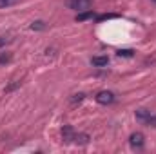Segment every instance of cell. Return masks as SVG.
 <instances>
[{
  "label": "cell",
  "instance_id": "4",
  "mask_svg": "<svg viewBox=\"0 0 156 154\" xmlns=\"http://www.w3.org/2000/svg\"><path fill=\"white\" fill-rule=\"evenodd\" d=\"M129 143H131V147H133L134 151H140V149H144V145H145V136H144L142 132H133V134L129 136Z\"/></svg>",
  "mask_w": 156,
  "mask_h": 154
},
{
  "label": "cell",
  "instance_id": "7",
  "mask_svg": "<svg viewBox=\"0 0 156 154\" xmlns=\"http://www.w3.org/2000/svg\"><path fill=\"white\" fill-rule=\"evenodd\" d=\"M89 142H91V136L87 132H75V136H73V143H76V145H87Z\"/></svg>",
  "mask_w": 156,
  "mask_h": 154
},
{
  "label": "cell",
  "instance_id": "12",
  "mask_svg": "<svg viewBox=\"0 0 156 154\" xmlns=\"http://www.w3.org/2000/svg\"><path fill=\"white\" fill-rule=\"evenodd\" d=\"M83 98H85V94H83V93H76V94H73L71 103H73V105H76V103H80V102H83Z\"/></svg>",
  "mask_w": 156,
  "mask_h": 154
},
{
  "label": "cell",
  "instance_id": "6",
  "mask_svg": "<svg viewBox=\"0 0 156 154\" xmlns=\"http://www.w3.org/2000/svg\"><path fill=\"white\" fill-rule=\"evenodd\" d=\"M75 132H76V131H75L71 125H64V127H62V138H64V142H66V143H73Z\"/></svg>",
  "mask_w": 156,
  "mask_h": 154
},
{
  "label": "cell",
  "instance_id": "8",
  "mask_svg": "<svg viewBox=\"0 0 156 154\" xmlns=\"http://www.w3.org/2000/svg\"><path fill=\"white\" fill-rule=\"evenodd\" d=\"M93 18H96L93 9H87V11H80V13L76 15V22H85V20H93Z\"/></svg>",
  "mask_w": 156,
  "mask_h": 154
},
{
  "label": "cell",
  "instance_id": "2",
  "mask_svg": "<svg viewBox=\"0 0 156 154\" xmlns=\"http://www.w3.org/2000/svg\"><path fill=\"white\" fill-rule=\"evenodd\" d=\"M94 100L100 105H111V103L116 102V94L113 91H98L96 96H94Z\"/></svg>",
  "mask_w": 156,
  "mask_h": 154
},
{
  "label": "cell",
  "instance_id": "13",
  "mask_svg": "<svg viewBox=\"0 0 156 154\" xmlns=\"http://www.w3.org/2000/svg\"><path fill=\"white\" fill-rule=\"evenodd\" d=\"M109 18H118V15H100V16H96V20L98 22H102V20H109Z\"/></svg>",
  "mask_w": 156,
  "mask_h": 154
},
{
  "label": "cell",
  "instance_id": "1",
  "mask_svg": "<svg viewBox=\"0 0 156 154\" xmlns=\"http://www.w3.org/2000/svg\"><path fill=\"white\" fill-rule=\"evenodd\" d=\"M134 116H136V120H138L140 123L156 129V114H153L151 111H147V109H136Z\"/></svg>",
  "mask_w": 156,
  "mask_h": 154
},
{
  "label": "cell",
  "instance_id": "3",
  "mask_svg": "<svg viewBox=\"0 0 156 154\" xmlns=\"http://www.w3.org/2000/svg\"><path fill=\"white\" fill-rule=\"evenodd\" d=\"M66 5L73 11H87L93 5V0H66Z\"/></svg>",
  "mask_w": 156,
  "mask_h": 154
},
{
  "label": "cell",
  "instance_id": "11",
  "mask_svg": "<svg viewBox=\"0 0 156 154\" xmlns=\"http://www.w3.org/2000/svg\"><path fill=\"white\" fill-rule=\"evenodd\" d=\"M118 56H123V58H133V56H134V51H133V49H118Z\"/></svg>",
  "mask_w": 156,
  "mask_h": 154
},
{
  "label": "cell",
  "instance_id": "10",
  "mask_svg": "<svg viewBox=\"0 0 156 154\" xmlns=\"http://www.w3.org/2000/svg\"><path fill=\"white\" fill-rule=\"evenodd\" d=\"M45 27H47V26H45V22H44V20H37V22H33V24H31V29H33V31H44Z\"/></svg>",
  "mask_w": 156,
  "mask_h": 154
},
{
  "label": "cell",
  "instance_id": "5",
  "mask_svg": "<svg viewBox=\"0 0 156 154\" xmlns=\"http://www.w3.org/2000/svg\"><path fill=\"white\" fill-rule=\"evenodd\" d=\"M91 64H93L94 67H107V65H109V56H105V54L93 56V58H91Z\"/></svg>",
  "mask_w": 156,
  "mask_h": 154
},
{
  "label": "cell",
  "instance_id": "9",
  "mask_svg": "<svg viewBox=\"0 0 156 154\" xmlns=\"http://www.w3.org/2000/svg\"><path fill=\"white\" fill-rule=\"evenodd\" d=\"M11 60H13V54H11V53H7V51H2V53H0V65L9 64Z\"/></svg>",
  "mask_w": 156,
  "mask_h": 154
},
{
  "label": "cell",
  "instance_id": "14",
  "mask_svg": "<svg viewBox=\"0 0 156 154\" xmlns=\"http://www.w3.org/2000/svg\"><path fill=\"white\" fill-rule=\"evenodd\" d=\"M16 0H0V9H4V7H9V5H13Z\"/></svg>",
  "mask_w": 156,
  "mask_h": 154
},
{
  "label": "cell",
  "instance_id": "16",
  "mask_svg": "<svg viewBox=\"0 0 156 154\" xmlns=\"http://www.w3.org/2000/svg\"><path fill=\"white\" fill-rule=\"evenodd\" d=\"M18 85H20V82H15V83H11L9 87H5V93H9V91H13V89H16Z\"/></svg>",
  "mask_w": 156,
  "mask_h": 154
},
{
  "label": "cell",
  "instance_id": "17",
  "mask_svg": "<svg viewBox=\"0 0 156 154\" xmlns=\"http://www.w3.org/2000/svg\"><path fill=\"white\" fill-rule=\"evenodd\" d=\"M153 2H154V4H156V0H153Z\"/></svg>",
  "mask_w": 156,
  "mask_h": 154
},
{
  "label": "cell",
  "instance_id": "15",
  "mask_svg": "<svg viewBox=\"0 0 156 154\" xmlns=\"http://www.w3.org/2000/svg\"><path fill=\"white\" fill-rule=\"evenodd\" d=\"M11 40L7 38V37H0V47H4V45H7Z\"/></svg>",
  "mask_w": 156,
  "mask_h": 154
}]
</instances>
